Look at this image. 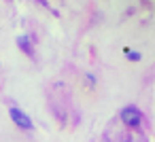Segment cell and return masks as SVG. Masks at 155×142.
<instances>
[{"label":"cell","mask_w":155,"mask_h":142,"mask_svg":"<svg viewBox=\"0 0 155 142\" xmlns=\"http://www.w3.org/2000/svg\"><path fill=\"white\" fill-rule=\"evenodd\" d=\"M9 115H11L13 123H15V125H19L21 129H32V119H30L24 110H19V108H11V110H9Z\"/></svg>","instance_id":"7a4b0ae2"},{"label":"cell","mask_w":155,"mask_h":142,"mask_svg":"<svg viewBox=\"0 0 155 142\" xmlns=\"http://www.w3.org/2000/svg\"><path fill=\"white\" fill-rule=\"evenodd\" d=\"M125 142H130V140H125Z\"/></svg>","instance_id":"3957f363"},{"label":"cell","mask_w":155,"mask_h":142,"mask_svg":"<svg viewBox=\"0 0 155 142\" xmlns=\"http://www.w3.org/2000/svg\"><path fill=\"white\" fill-rule=\"evenodd\" d=\"M121 121L127 125V127H140L142 123V112L136 108V106H125L121 110Z\"/></svg>","instance_id":"6da1fadb"}]
</instances>
